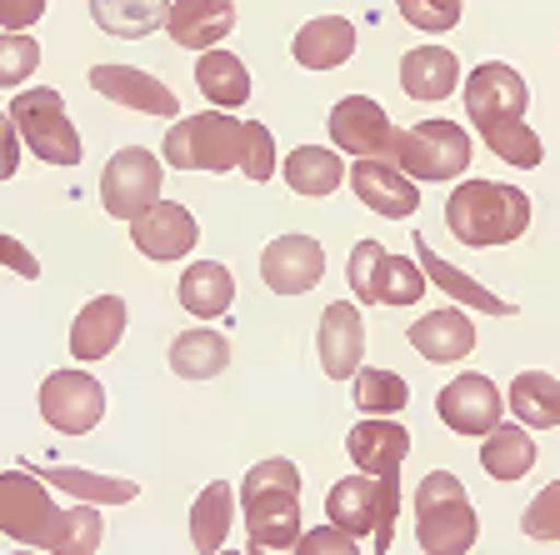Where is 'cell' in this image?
Wrapping results in <instances>:
<instances>
[{"mask_svg":"<svg viewBox=\"0 0 560 555\" xmlns=\"http://www.w3.org/2000/svg\"><path fill=\"white\" fill-rule=\"evenodd\" d=\"M130 241H136L140 255H151V261H180V255L196 251L200 241V226L186 206H175V200H155L145 216L130 220Z\"/></svg>","mask_w":560,"mask_h":555,"instance_id":"9a60e30c","label":"cell"},{"mask_svg":"<svg viewBox=\"0 0 560 555\" xmlns=\"http://www.w3.org/2000/svg\"><path fill=\"white\" fill-rule=\"evenodd\" d=\"M50 486L70 490L81 500H105V506H126V500L140 496L136 481H120V475H91V471H70V465H56V471H40Z\"/></svg>","mask_w":560,"mask_h":555,"instance_id":"8d00e7d4","label":"cell"},{"mask_svg":"<svg viewBox=\"0 0 560 555\" xmlns=\"http://www.w3.org/2000/svg\"><path fill=\"white\" fill-rule=\"evenodd\" d=\"M40 416L60 436H85L105 416V385L85 370H50L40 381Z\"/></svg>","mask_w":560,"mask_h":555,"instance_id":"8fae6325","label":"cell"},{"mask_svg":"<svg viewBox=\"0 0 560 555\" xmlns=\"http://www.w3.org/2000/svg\"><path fill=\"white\" fill-rule=\"evenodd\" d=\"M235 525V486L231 481H210L190 506V545L200 555H215Z\"/></svg>","mask_w":560,"mask_h":555,"instance_id":"f546056e","label":"cell"},{"mask_svg":"<svg viewBox=\"0 0 560 555\" xmlns=\"http://www.w3.org/2000/svg\"><path fill=\"white\" fill-rule=\"evenodd\" d=\"M175 296H180V305H186L196 321H215V315L231 311L235 280H231V270H225L221 261H196V266H186V276H180Z\"/></svg>","mask_w":560,"mask_h":555,"instance_id":"4316f807","label":"cell"},{"mask_svg":"<svg viewBox=\"0 0 560 555\" xmlns=\"http://www.w3.org/2000/svg\"><path fill=\"white\" fill-rule=\"evenodd\" d=\"M416 261H420V270H425V280L431 286H441L445 296H455V301H466L470 311H486V315H515V305L511 301H501V296H490L480 280H470L466 270H455L451 261H441L435 255V245L425 241V235H416Z\"/></svg>","mask_w":560,"mask_h":555,"instance_id":"484cf974","label":"cell"},{"mask_svg":"<svg viewBox=\"0 0 560 555\" xmlns=\"http://www.w3.org/2000/svg\"><path fill=\"white\" fill-rule=\"evenodd\" d=\"M480 140L490 155H501L505 165H521V171H536L546 161V146L525 120H490V126H480Z\"/></svg>","mask_w":560,"mask_h":555,"instance_id":"d590c367","label":"cell"},{"mask_svg":"<svg viewBox=\"0 0 560 555\" xmlns=\"http://www.w3.org/2000/svg\"><path fill=\"white\" fill-rule=\"evenodd\" d=\"M35 66H40V41H31L25 31H5V41H0V85L31 81Z\"/></svg>","mask_w":560,"mask_h":555,"instance_id":"74e56055","label":"cell"},{"mask_svg":"<svg viewBox=\"0 0 560 555\" xmlns=\"http://www.w3.org/2000/svg\"><path fill=\"white\" fill-rule=\"evenodd\" d=\"M525 105H530V91L521 70H511L505 60H486L466 76V116L476 120V130L490 120H525Z\"/></svg>","mask_w":560,"mask_h":555,"instance_id":"4fadbf2b","label":"cell"},{"mask_svg":"<svg viewBox=\"0 0 560 555\" xmlns=\"http://www.w3.org/2000/svg\"><path fill=\"white\" fill-rule=\"evenodd\" d=\"M410 346L420 350L425 360L445 366V360H466L476 350V325H470L466 311H455V305H441V311L420 315L410 325Z\"/></svg>","mask_w":560,"mask_h":555,"instance_id":"7402d4cb","label":"cell"},{"mask_svg":"<svg viewBox=\"0 0 560 555\" xmlns=\"http://www.w3.org/2000/svg\"><path fill=\"white\" fill-rule=\"evenodd\" d=\"M291 56L305 70H336L355 56V25L346 15H320V21H305L291 41Z\"/></svg>","mask_w":560,"mask_h":555,"instance_id":"cb8c5ba5","label":"cell"},{"mask_svg":"<svg viewBox=\"0 0 560 555\" xmlns=\"http://www.w3.org/2000/svg\"><path fill=\"white\" fill-rule=\"evenodd\" d=\"M245 136H250V120H235L225 111H200L165 130V161L175 171H235L245 165Z\"/></svg>","mask_w":560,"mask_h":555,"instance_id":"5b68a950","label":"cell"},{"mask_svg":"<svg viewBox=\"0 0 560 555\" xmlns=\"http://www.w3.org/2000/svg\"><path fill=\"white\" fill-rule=\"evenodd\" d=\"M225 366H231V340H225L221 331L196 325V331H186V336H175L171 370L180 375V381H215Z\"/></svg>","mask_w":560,"mask_h":555,"instance_id":"4dcf8cb0","label":"cell"},{"mask_svg":"<svg viewBox=\"0 0 560 555\" xmlns=\"http://www.w3.org/2000/svg\"><path fill=\"white\" fill-rule=\"evenodd\" d=\"M161 161H155L145 146H120L110 155L101 175V200H105V216L116 220H136L161 200Z\"/></svg>","mask_w":560,"mask_h":555,"instance_id":"30bf717a","label":"cell"},{"mask_svg":"<svg viewBox=\"0 0 560 555\" xmlns=\"http://www.w3.org/2000/svg\"><path fill=\"white\" fill-rule=\"evenodd\" d=\"M21 146H25L21 130H15V120H11V116H5V161H0V175H5V181L15 175V155H21Z\"/></svg>","mask_w":560,"mask_h":555,"instance_id":"f6af8a7d","label":"cell"},{"mask_svg":"<svg viewBox=\"0 0 560 555\" xmlns=\"http://www.w3.org/2000/svg\"><path fill=\"white\" fill-rule=\"evenodd\" d=\"M340 181H346V161L336 151H320V146H301V151L285 155V185L305 200L336 196Z\"/></svg>","mask_w":560,"mask_h":555,"instance_id":"d6a6232c","label":"cell"},{"mask_svg":"<svg viewBox=\"0 0 560 555\" xmlns=\"http://www.w3.org/2000/svg\"><path fill=\"white\" fill-rule=\"evenodd\" d=\"M350 190L355 200L375 210L385 220H400V216H416L420 210V190L396 161H355L350 165Z\"/></svg>","mask_w":560,"mask_h":555,"instance_id":"d6986e66","label":"cell"},{"mask_svg":"<svg viewBox=\"0 0 560 555\" xmlns=\"http://www.w3.org/2000/svg\"><path fill=\"white\" fill-rule=\"evenodd\" d=\"M40 481H31L25 471L0 475V531L21 545H40V551L56 555H91L101 545V516L91 506L56 510V500Z\"/></svg>","mask_w":560,"mask_h":555,"instance_id":"6da1fadb","label":"cell"},{"mask_svg":"<svg viewBox=\"0 0 560 555\" xmlns=\"http://www.w3.org/2000/svg\"><path fill=\"white\" fill-rule=\"evenodd\" d=\"M235 25V5L231 0H175L171 5V31L175 46L186 50H215V41H225Z\"/></svg>","mask_w":560,"mask_h":555,"instance_id":"603a6c76","label":"cell"},{"mask_svg":"<svg viewBox=\"0 0 560 555\" xmlns=\"http://www.w3.org/2000/svg\"><path fill=\"white\" fill-rule=\"evenodd\" d=\"M196 85H200V95H206L210 105H221V111L250 101V70H245L241 56H231V50H200Z\"/></svg>","mask_w":560,"mask_h":555,"instance_id":"836d02e7","label":"cell"},{"mask_svg":"<svg viewBox=\"0 0 560 555\" xmlns=\"http://www.w3.org/2000/svg\"><path fill=\"white\" fill-rule=\"evenodd\" d=\"M525 535L530 541H560V481H550L530 506H525Z\"/></svg>","mask_w":560,"mask_h":555,"instance_id":"ab89813d","label":"cell"},{"mask_svg":"<svg viewBox=\"0 0 560 555\" xmlns=\"http://www.w3.org/2000/svg\"><path fill=\"white\" fill-rule=\"evenodd\" d=\"M330 140H336V151H346L350 161H390L396 126L385 120V111L371 95H346L330 111Z\"/></svg>","mask_w":560,"mask_h":555,"instance_id":"7c38bea8","label":"cell"},{"mask_svg":"<svg viewBox=\"0 0 560 555\" xmlns=\"http://www.w3.org/2000/svg\"><path fill=\"white\" fill-rule=\"evenodd\" d=\"M346 280L361 305H416L425 296V270L410 255H390L381 241H361L350 251Z\"/></svg>","mask_w":560,"mask_h":555,"instance_id":"52a82bcc","label":"cell"},{"mask_svg":"<svg viewBox=\"0 0 560 555\" xmlns=\"http://www.w3.org/2000/svg\"><path fill=\"white\" fill-rule=\"evenodd\" d=\"M315 350H320V370L330 381H350L361 370L365 356V325H361V305L336 301L320 315V331H315Z\"/></svg>","mask_w":560,"mask_h":555,"instance_id":"ac0fdd59","label":"cell"},{"mask_svg":"<svg viewBox=\"0 0 560 555\" xmlns=\"http://www.w3.org/2000/svg\"><path fill=\"white\" fill-rule=\"evenodd\" d=\"M536 440H530V426H495L486 440H480V465H486L490 481H525L530 465H536Z\"/></svg>","mask_w":560,"mask_h":555,"instance_id":"f1b7e54d","label":"cell"},{"mask_svg":"<svg viewBox=\"0 0 560 555\" xmlns=\"http://www.w3.org/2000/svg\"><path fill=\"white\" fill-rule=\"evenodd\" d=\"M480 535V516L451 471H431L416 486V541L425 555H466Z\"/></svg>","mask_w":560,"mask_h":555,"instance_id":"277c9868","label":"cell"},{"mask_svg":"<svg viewBox=\"0 0 560 555\" xmlns=\"http://www.w3.org/2000/svg\"><path fill=\"white\" fill-rule=\"evenodd\" d=\"M350 401H355V411H365V416H400L410 401V385L400 381L396 370H355L350 375Z\"/></svg>","mask_w":560,"mask_h":555,"instance_id":"e575fe53","label":"cell"},{"mask_svg":"<svg viewBox=\"0 0 560 555\" xmlns=\"http://www.w3.org/2000/svg\"><path fill=\"white\" fill-rule=\"evenodd\" d=\"M250 551H295L301 541V471L291 461H260L241 481Z\"/></svg>","mask_w":560,"mask_h":555,"instance_id":"7a4b0ae2","label":"cell"},{"mask_svg":"<svg viewBox=\"0 0 560 555\" xmlns=\"http://www.w3.org/2000/svg\"><path fill=\"white\" fill-rule=\"evenodd\" d=\"M91 91L116 105H130L140 116H161V120L180 116V101H175L171 85H161L155 76H145V70H136V66H95Z\"/></svg>","mask_w":560,"mask_h":555,"instance_id":"e0dca14e","label":"cell"},{"mask_svg":"<svg viewBox=\"0 0 560 555\" xmlns=\"http://www.w3.org/2000/svg\"><path fill=\"white\" fill-rule=\"evenodd\" d=\"M396 506H400V490H396V475H350L330 490L326 500V516L350 531L355 541H371L375 551H390L396 541Z\"/></svg>","mask_w":560,"mask_h":555,"instance_id":"8992f818","label":"cell"},{"mask_svg":"<svg viewBox=\"0 0 560 555\" xmlns=\"http://www.w3.org/2000/svg\"><path fill=\"white\" fill-rule=\"evenodd\" d=\"M460 85V60L445 46H416L400 60V91L410 101H445Z\"/></svg>","mask_w":560,"mask_h":555,"instance_id":"d4e9b609","label":"cell"},{"mask_svg":"<svg viewBox=\"0 0 560 555\" xmlns=\"http://www.w3.org/2000/svg\"><path fill=\"white\" fill-rule=\"evenodd\" d=\"M0 255H5V261H11V266H15V270H21V276H25V280H35V276H40V266H35L31 255H25V251H21V241H15V235H0Z\"/></svg>","mask_w":560,"mask_h":555,"instance_id":"ee69618b","label":"cell"},{"mask_svg":"<svg viewBox=\"0 0 560 555\" xmlns=\"http://www.w3.org/2000/svg\"><path fill=\"white\" fill-rule=\"evenodd\" d=\"M5 116L15 120V130H21V140L31 146L40 161L50 165H81V130L70 126L66 105H60V91H50V85H40V91H21L11 101V111Z\"/></svg>","mask_w":560,"mask_h":555,"instance_id":"9c48e42d","label":"cell"},{"mask_svg":"<svg viewBox=\"0 0 560 555\" xmlns=\"http://www.w3.org/2000/svg\"><path fill=\"white\" fill-rule=\"evenodd\" d=\"M46 15V0H0V25L5 31H25Z\"/></svg>","mask_w":560,"mask_h":555,"instance_id":"7bdbcfd3","label":"cell"},{"mask_svg":"<svg viewBox=\"0 0 560 555\" xmlns=\"http://www.w3.org/2000/svg\"><path fill=\"white\" fill-rule=\"evenodd\" d=\"M250 181H270L276 175V140L260 120H250V136H245V165H241Z\"/></svg>","mask_w":560,"mask_h":555,"instance_id":"60d3db41","label":"cell"},{"mask_svg":"<svg viewBox=\"0 0 560 555\" xmlns=\"http://www.w3.org/2000/svg\"><path fill=\"white\" fill-rule=\"evenodd\" d=\"M295 551L301 555H355L361 551V541L330 521V525H320V531H305L301 541H295Z\"/></svg>","mask_w":560,"mask_h":555,"instance_id":"b9f144b4","label":"cell"},{"mask_svg":"<svg viewBox=\"0 0 560 555\" xmlns=\"http://www.w3.org/2000/svg\"><path fill=\"white\" fill-rule=\"evenodd\" d=\"M260 276L276 296H305L315 280L326 276V251L311 235H280L260 255Z\"/></svg>","mask_w":560,"mask_h":555,"instance_id":"2e32d148","label":"cell"},{"mask_svg":"<svg viewBox=\"0 0 560 555\" xmlns=\"http://www.w3.org/2000/svg\"><path fill=\"white\" fill-rule=\"evenodd\" d=\"M126 301L120 296H95L91 305H81L75 325H70V356L75 360H105L126 336Z\"/></svg>","mask_w":560,"mask_h":555,"instance_id":"ffe728a7","label":"cell"},{"mask_svg":"<svg viewBox=\"0 0 560 555\" xmlns=\"http://www.w3.org/2000/svg\"><path fill=\"white\" fill-rule=\"evenodd\" d=\"M346 451H350V461H355V471L400 475V465H406V455H410V436H406V426L375 416V420H361V426L350 430Z\"/></svg>","mask_w":560,"mask_h":555,"instance_id":"44dd1931","label":"cell"},{"mask_svg":"<svg viewBox=\"0 0 560 555\" xmlns=\"http://www.w3.org/2000/svg\"><path fill=\"white\" fill-rule=\"evenodd\" d=\"M435 411H441V420L455 430V436H490V430L501 426V391H495V381L490 375H455L451 385H445L441 395H435Z\"/></svg>","mask_w":560,"mask_h":555,"instance_id":"5bb4252c","label":"cell"},{"mask_svg":"<svg viewBox=\"0 0 560 555\" xmlns=\"http://www.w3.org/2000/svg\"><path fill=\"white\" fill-rule=\"evenodd\" d=\"M515 420L530 430H556L560 426V381L546 370H521L511 381V401Z\"/></svg>","mask_w":560,"mask_h":555,"instance_id":"1f68e13d","label":"cell"},{"mask_svg":"<svg viewBox=\"0 0 560 555\" xmlns=\"http://www.w3.org/2000/svg\"><path fill=\"white\" fill-rule=\"evenodd\" d=\"M396 5H400V15L425 35L455 31V21H460V0H396Z\"/></svg>","mask_w":560,"mask_h":555,"instance_id":"f35d334b","label":"cell"},{"mask_svg":"<svg viewBox=\"0 0 560 555\" xmlns=\"http://www.w3.org/2000/svg\"><path fill=\"white\" fill-rule=\"evenodd\" d=\"M171 5L175 0H91V15L116 41H145L171 21Z\"/></svg>","mask_w":560,"mask_h":555,"instance_id":"83f0119b","label":"cell"},{"mask_svg":"<svg viewBox=\"0 0 560 555\" xmlns=\"http://www.w3.org/2000/svg\"><path fill=\"white\" fill-rule=\"evenodd\" d=\"M390 161L410 181H455L470 165V136L455 120H420L410 130H396Z\"/></svg>","mask_w":560,"mask_h":555,"instance_id":"ba28073f","label":"cell"},{"mask_svg":"<svg viewBox=\"0 0 560 555\" xmlns=\"http://www.w3.org/2000/svg\"><path fill=\"white\" fill-rule=\"evenodd\" d=\"M445 226L470 251H480V245H511L530 226V196L501 181H466V185H455V196L445 200Z\"/></svg>","mask_w":560,"mask_h":555,"instance_id":"3957f363","label":"cell"}]
</instances>
